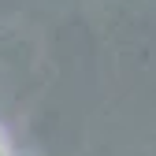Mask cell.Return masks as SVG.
Returning a JSON list of instances; mask_svg holds the SVG:
<instances>
[{"label": "cell", "mask_w": 156, "mask_h": 156, "mask_svg": "<svg viewBox=\"0 0 156 156\" xmlns=\"http://www.w3.org/2000/svg\"><path fill=\"white\" fill-rule=\"evenodd\" d=\"M0 156H11V149H8V138L0 134Z\"/></svg>", "instance_id": "1"}]
</instances>
